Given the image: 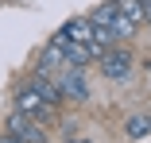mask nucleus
<instances>
[{"label":"nucleus","mask_w":151,"mask_h":143,"mask_svg":"<svg viewBox=\"0 0 151 143\" xmlns=\"http://www.w3.org/2000/svg\"><path fill=\"white\" fill-rule=\"evenodd\" d=\"M16 108H19V112H27V116H35V120H43V124L58 116V112L43 101V93H39L35 77H31V81H23V85H16Z\"/></svg>","instance_id":"nucleus-1"},{"label":"nucleus","mask_w":151,"mask_h":143,"mask_svg":"<svg viewBox=\"0 0 151 143\" xmlns=\"http://www.w3.org/2000/svg\"><path fill=\"white\" fill-rule=\"evenodd\" d=\"M8 132L12 135H19L23 143H50V135H47V128H43V120H35V116H27V112H12L8 116Z\"/></svg>","instance_id":"nucleus-3"},{"label":"nucleus","mask_w":151,"mask_h":143,"mask_svg":"<svg viewBox=\"0 0 151 143\" xmlns=\"http://www.w3.org/2000/svg\"><path fill=\"white\" fill-rule=\"evenodd\" d=\"M147 27H151V8H147Z\"/></svg>","instance_id":"nucleus-14"},{"label":"nucleus","mask_w":151,"mask_h":143,"mask_svg":"<svg viewBox=\"0 0 151 143\" xmlns=\"http://www.w3.org/2000/svg\"><path fill=\"white\" fill-rule=\"evenodd\" d=\"M116 8H120V16H128L136 27L147 23V4H143V0H116Z\"/></svg>","instance_id":"nucleus-8"},{"label":"nucleus","mask_w":151,"mask_h":143,"mask_svg":"<svg viewBox=\"0 0 151 143\" xmlns=\"http://www.w3.org/2000/svg\"><path fill=\"white\" fill-rule=\"evenodd\" d=\"M116 12H120V8H116V0H105V4H97L93 12H89V19H93V23H105V27H109V23L116 19Z\"/></svg>","instance_id":"nucleus-9"},{"label":"nucleus","mask_w":151,"mask_h":143,"mask_svg":"<svg viewBox=\"0 0 151 143\" xmlns=\"http://www.w3.org/2000/svg\"><path fill=\"white\" fill-rule=\"evenodd\" d=\"M109 27H112V35H116V39H132V35H136V23H132L128 16H120V12H116V19H112Z\"/></svg>","instance_id":"nucleus-10"},{"label":"nucleus","mask_w":151,"mask_h":143,"mask_svg":"<svg viewBox=\"0 0 151 143\" xmlns=\"http://www.w3.org/2000/svg\"><path fill=\"white\" fill-rule=\"evenodd\" d=\"M151 132V116H132L128 120V139H143Z\"/></svg>","instance_id":"nucleus-11"},{"label":"nucleus","mask_w":151,"mask_h":143,"mask_svg":"<svg viewBox=\"0 0 151 143\" xmlns=\"http://www.w3.org/2000/svg\"><path fill=\"white\" fill-rule=\"evenodd\" d=\"M54 70H66V54H62V46L50 39V43H47V50L39 54V70H35V74H47V77H50Z\"/></svg>","instance_id":"nucleus-7"},{"label":"nucleus","mask_w":151,"mask_h":143,"mask_svg":"<svg viewBox=\"0 0 151 143\" xmlns=\"http://www.w3.org/2000/svg\"><path fill=\"white\" fill-rule=\"evenodd\" d=\"M62 143H93V139H78V135H66Z\"/></svg>","instance_id":"nucleus-13"},{"label":"nucleus","mask_w":151,"mask_h":143,"mask_svg":"<svg viewBox=\"0 0 151 143\" xmlns=\"http://www.w3.org/2000/svg\"><path fill=\"white\" fill-rule=\"evenodd\" d=\"M97 66H101V74L109 77V81H128L132 77V70H136V58H132V50L128 46H109L101 58H97Z\"/></svg>","instance_id":"nucleus-2"},{"label":"nucleus","mask_w":151,"mask_h":143,"mask_svg":"<svg viewBox=\"0 0 151 143\" xmlns=\"http://www.w3.org/2000/svg\"><path fill=\"white\" fill-rule=\"evenodd\" d=\"M58 35H62V39H74V43H81V46H89V50H93L97 23L89 19V16H74V19H66L62 27H58Z\"/></svg>","instance_id":"nucleus-5"},{"label":"nucleus","mask_w":151,"mask_h":143,"mask_svg":"<svg viewBox=\"0 0 151 143\" xmlns=\"http://www.w3.org/2000/svg\"><path fill=\"white\" fill-rule=\"evenodd\" d=\"M58 89H62L66 101H89V81H85V70L81 66H66L58 74Z\"/></svg>","instance_id":"nucleus-4"},{"label":"nucleus","mask_w":151,"mask_h":143,"mask_svg":"<svg viewBox=\"0 0 151 143\" xmlns=\"http://www.w3.org/2000/svg\"><path fill=\"white\" fill-rule=\"evenodd\" d=\"M0 143H23L19 135H12V132H4V135H0Z\"/></svg>","instance_id":"nucleus-12"},{"label":"nucleus","mask_w":151,"mask_h":143,"mask_svg":"<svg viewBox=\"0 0 151 143\" xmlns=\"http://www.w3.org/2000/svg\"><path fill=\"white\" fill-rule=\"evenodd\" d=\"M143 4H147V8H151V0H143Z\"/></svg>","instance_id":"nucleus-15"},{"label":"nucleus","mask_w":151,"mask_h":143,"mask_svg":"<svg viewBox=\"0 0 151 143\" xmlns=\"http://www.w3.org/2000/svg\"><path fill=\"white\" fill-rule=\"evenodd\" d=\"M54 43L62 46V54H66V66H81V70H85L89 62L97 58V54L89 50V46H81V43H74V39H62L58 31H54Z\"/></svg>","instance_id":"nucleus-6"}]
</instances>
